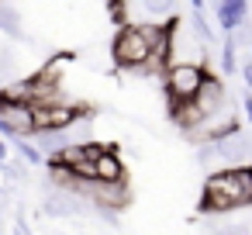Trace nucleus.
I'll list each match as a JSON object with an SVG mask.
<instances>
[{
    "mask_svg": "<svg viewBox=\"0 0 252 235\" xmlns=\"http://www.w3.org/2000/svg\"><path fill=\"white\" fill-rule=\"evenodd\" d=\"M242 111H245V118L252 121V90H249V94L242 97Z\"/></svg>",
    "mask_w": 252,
    "mask_h": 235,
    "instance_id": "4468645a",
    "label": "nucleus"
},
{
    "mask_svg": "<svg viewBox=\"0 0 252 235\" xmlns=\"http://www.w3.org/2000/svg\"><path fill=\"white\" fill-rule=\"evenodd\" d=\"M14 142V149H18V156L28 163V166H45V152L38 149V145H32L28 138H11Z\"/></svg>",
    "mask_w": 252,
    "mask_h": 235,
    "instance_id": "1a4fd4ad",
    "label": "nucleus"
},
{
    "mask_svg": "<svg viewBox=\"0 0 252 235\" xmlns=\"http://www.w3.org/2000/svg\"><path fill=\"white\" fill-rule=\"evenodd\" d=\"M204 4H207V0H190V7H193V11H204Z\"/></svg>",
    "mask_w": 252,
    "mask_h": 235,
    "instance_id": "dca6fc26",
    "label": "nucleus"
},
{
    "mask_svg": "<svg viewBox=\"0 0 252 235\" xmlns=\"http://www.w3.org/2000/svg\"><path fill=\"white\" fill-rule=\"evenodd\" d=\"M94 180H104V183H121L125 180V163H121V152L114 145H104L100 156L94 159Z\"/></svg>",
    "mask_w": 252,
    "mask_h": 235,
    "instance_id": "423d86ee",
    "label": "nucleus"
},
{
    "mask_svg": "<svg viewBox=\"0 0 252 235\" xmlns=\"http://www.w3.org/2000/svg\"><path fill=\"white\" fill-rule=\"evenodd\" d=\"M0 32L21 38V14H18V7L7 4V0H0Z\"/></svg>",
    "mask_w": 252,
    "mask_h": 235,
    "instance_id": "6e6552de",
    "label": "nucleus"
},
{
    "mask_svg": "<svg viewBox=\"0 0 252 235\" xmlns=\"http://www.w3.org/2000/svg\"><path fill=\"white\" fill-rule=\"evenodd\" d=\"M245 18H249V0H221L218 4V28H224V35L242 28Z\"/></svg>",
    "mask_w": 252,
    "mask_h": 235,
    "instance_id": "0eeeda50",
    "label": "nucleus"
},
{
    "mask_svg": "<svg viewBox=\"0 0 252 235\" xmlns=\"http://www.w3.org/2000/svg\"><path fill=\"white\" fill-rule=\"evenodd\" d=\"M249 204H252V166L214 169L204 180V194H200L204 214H231Z\"/></svg>",
    "mask_w": 252,
    "mask_h": 235,
    "instance_id": "f257e3e1",
    "label": "nucleus"
},
{
    "mask_svg": "<svg viewBox=\"0 0 252 235\" xmlns=\"http://www.w3.org/2000/svg\"><path fill=\"white\" fill-rule=\"evenodd\" d=\"M242 80H245V87L252 90V56H249V59L242 63Z\"/></svg>",
    "mask_w": 252,
    "mask_h": 235,
    "instance_id": "ddd939ff",
    "label": "nucleus"
},
{
    "mask_svg": "<svg viewBox=\"0 0 252 235\" xmlns=\"http://www.w3.org/2000/svg\"><path fill=\"white\" fill-rule=\"evenodd\" d=\"M0 173H4V180L25 183L28 180V163L25 159H7V163H0Z\"/></svg>",
    "mask_w": 252,
    "mask_h": 235,
    "instance_id": "9b49d317",
    "label": "nucleus"
},
{
    "mask_svg": "<svg viewBox=\"0 0 252 235\" xmlns=\"http://www.w3.org/2000/svg\"><path fill=\"white\" fill-rule=\"evenodd\" d=\"M190 35H197L204 45H211V42H214V32H211V25H207L204 11H193V14H190Z\"/></svg>",
    "mask_w": 252,
    "mask_h": 235,
    "instance_id": "9d476101",
    "label": "nucleus"
},
{
    "mask_svg": "<svg viewBox=\"0 0 252 235\" xmlns=\"http://www.w3.org/2000/svg\"><path fill=\"white\" fill-rule=\"evenodd\" d=\"M0 135H11V138L35 135V107L28 101H4L0 97Z\"/></svg>",
    "mask_w": 252,
    "mask_h": 235,
    "instance_id": "20e7f679",
    "label": "nucleus"
},
{
    "mask_svg": "<svg viewBox=\"0 0 252 235\" xmlns=\"http://www.w3.org/2000/svg\"><path fill=\"white\" fill-rule=\"evenodd\" d=\"M7 159H11V152H7V142L0 138V163H7Z\"/></svg>",
    "mask_w": 252,
    "mask_h": 235,
    "instance_id": "2eb2a0df",
    "label": "nucleus"
},
{
    "mask_svg": "<svg viewBox=\"0 0 252 235\" xmlns=\"http://www.w3.org/2000/svg\"><path fill=\"white\" fill-rule=\"evenodd\" d=\"M214 142V152H218V163H228V166H252V138H245L238 128L211 138Z\"/></svg>",
    "mask_w": 252,
    "mask_h": 235,
    "instance_id": "39448f33",
    "label": "nucleus"
},
{
    "mask_svg": "<svg viewBox=\"0 0 252 235\" xmlns=\"http://www.w3.org/2000/svg\"><path fill=\"white\" fill-rule=\"evenodd\" d=\"M221 66H224V73H228V76H231V73L238 69V66H235V42H231V38L224 42V52H221Z\"/></svg>",
    "mask_w": 252,
    "mask_h": 235,
    "instance_id": "f8f14e48",
    "label": "nucleus"
},
{
    "mask_svg": "<svg viewBox=\"0 0 252 235\" xmlns=\"http://www.w3.org/2000/svg\"><path fill=\"white\" fill-rule=\"evenodd\" d=\"M32 107H35V132H66V128L80 125V118H94V111H87L80 104H66L63 97L32 104Z\"/></svg>",
    "mask_w": 252,
    "mask_h": 235,
    "instance_id": "7ed1b4c3",
    "label": "nucleus"
},
{
    "mask_svg": "<svg viewBox=\"0 0 252 235\" xmlns=\"http://www.w3.org/2000/svg\"><path fill=\"white\" fill-rule=\"evenodd\" d=\"M214 4H221V0H214Z\"/></svg>",
    "mask_w": 252,
    "mask_h": 235,
    "instance_id": "f3484780",
    "label": "nucleus"
},
{
    "mask_svg": "<svg viewBox=\"0 0 252 235\" xmlns=\"http://www.w3.org/2000/svg\"><path fill=\"white\" fill-rule=\"evenodd\" d=\"M204 80H207L204 63H187V59H180V63H169V66L162 69V87H166L169 104H183V101L197 97V90H200Z\"/></svg>",
    "mask_w": 252,
    "mask_h": 235,
    "instance_id": "f03ea898",
    "label": "nucleus"
}]
</instances>
